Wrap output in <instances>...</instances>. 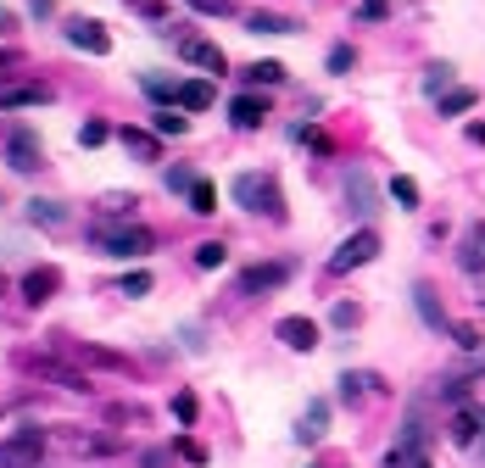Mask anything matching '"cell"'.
<instances>
[{"label": "cell", "instance_id": "cell-6", "mask_svg": "<svg viewBox=\"0 0 485 468\" xmlns=\"http://www.w3.org/2000/svg\"><path fill=\"white\" fill-rule=\"evenodd\" d=\"M290 274H296V262H284V257H279V262H256V267H246V274H240L235 290H240V295H268V290H279Z\"/></svg>", "mask_w": 485, "mask_h": 468}, {"label": "cell", "instance_id": "cell-26", "mask_svg": "<svg viewBox=\"0 0 485 468\" xmlns=\"http://www.w3.org/2000/svg\"><path fill=\"white\" fill-rule=\"evenodd\" d=\"M346 195H351V207H358V212H374V190H368V179H358V173H351Z\"/></svg>", "mask_w": 485, "mask_h": 468}, {"label": "cell", "instance_id": "cell-16", "mask_svg": "<svg viewBox=\"0 0 485 468\" xmlns=\"http://www.w3.org/2000/svg\"><path fill=\"white\" fill-rule=\"evenodd\" d=\"M212 100H218V89H212L207 79H190V84H179V107H184V112H207Z\"/></svg>", "mask_w": 485, "mask_h": 468}, {"label": "cell", "instance_id": "cell-1", "mask_svg": "<svg viewBox=\"0 0 485 468\" xmlns=\"http://www.w3.org/2000/svg\"><path fill=\"white\" fill-rule=\"evenodd\" d=\"M89 246L107 251V257H145L156 246V234L135 218H95L89 223Z\"/></svg>", "mask_w": 485, "mask_h": 468}, {"label": "cell", "instance_id": "cell-27", "mask_svg": "<svg viewBox=\"0 0 485 468\" xmlns=\"http://www.w3.org/2000/svg\"><path fill=\"white\" fill-rule=\"evenodd\" d=\"M145 95H151V100H179V84L162 79V73H145Z\"/></svg>", "mask_w": 485, "mask_h": 468}, {"label": "cell", "instance_id": "cell-41", "mask_svg": "<svg viewBox=\"0 0 485 468\" xmlns=\"http://www.w3.org/2000/svg\"><path fill=\"white\" fill-rule=\"evenodd\" d=\"M335 323L351 329V323H358V307H351V301H340V307H335Z\"/></svg>", "mask_w": 485, "mask_h": 468}, {"label": "cell", "instance_id": "cell-22", "mask_svg": "<svg viewBox=\"0 0 485 468\" xmlns=\"http://www.w3.org/2000/svg\"><path fill=\"white\" fill-rule=\"evenodd\" d=\"M28 218H34V223H45V229H61V223H68L61 201H28Z\"/></svg>", "mask_w": 485, "mask_h": 468}, {"label": "cell", "instance_id": "cell-15", "mask_svg": "<svg viewBox=\"0 0 485 468\" xmlns=\"http://www.w3.org/2000/svg\"><path fill=\"white\" fill-rule=\"evenodd\" d=\"M229 117H235V128H256V123L268 117V100L263 95H235L229 100Z\"/></svg>", "mask_w": 485, "mask_h": 468}, {"label": "cell", "instance_id": "cell-4", "mask_svg": "<svg viewBox=\"0 0 485 468\" xmlns=\"http://www.w3.org/2000/svg\"><path fill=\"white\" fill-rule=\"evenodd\" d=\"M374 257H379V234L374 229H358V234H346V240L335 246V257L323 262V267H330V274H351V267H363Z\"/></svg>", "mask_w": 485, "mask_h": 468}, {"label": "cell", "instance_id": "cell-5", "mask_svg": "<svg viewBox=\"0 0 485 468\" xmlns=\"http://www.w3.org/2000/svg\"><path fill=\"white\" fill-rule=\"evenodd\" d=\"M6 162H12V173H40V167H45L40 134L28 128V123H17V128L6 134Z\"/></svg>", "mask_w": 485, "mask_h": 468}, {"label": "cell", "instance_id": "cell-35", "mask_svg": "<svg viewBox=\"0 0 485 468\" xmlns=\"http://www.w3.org/2000/svg\"><path fill=\"white\" fill-rule=\"evenodd\" d=\"M190 6H196V12H207V17H229V12H235L229 0H190Z\"/></svg>", "mask_w": 485, "mask_h": 468}, {"label": "cell", "instance_id": "cell-31", "mask_svg": "<svg viewBox=\"0 0 485 468\" xmlns=\"http://www.w3.org/2000/svg\"><path fill=\"white\" fill-rule=\"evenodd\" d=\"M107 140H112L107 123H84V128H79V145H107Z\"/></svg>", "mask_w": 485, "mask_h": 468}, {"label": "cell", "instance_id": "cell-25", "mask_svg": "<svg viewBox=\"0 0 485 468\" xmlns=\"http://www.w3.org/2000/svg\"><path fill=\"white\" fill-rule=\"evenodd\" d=\"M251 33H296V23H290V17H274V12H256V17H251Z\"/></svg>", "mask_w": 485, "mask_h": 468}, {"label": "cell", "instance_id": "cell-40", "mask_svg": "<svg viewBox=\"0 0 485 468\" xmlns=\"http://www.w3.org/2000/svg\"><path fill=\"white\" fill-rule=\"evenodd\" d=\"M385 12H391V0H363V17H368V23H379Z\"/></svg>", "mask_w": 485, "mask_h": 468}, {"label": "cell", "instance_id": "cell-13", "mask_svg": "<svg viewBox=\"0 0 485 468\" xmlns=\"http://www.w3.org/2000/svg\"><path fill=\"white\" fill-rule=\"evenodd\" d=\"M61 351L79 357V362H89V368H112V374H128V357H117V351H107V346H73V341H61Z\"/></svg>", "mask_w": 485, "mask_h": 468}, {"label": "cell", "instance_id": "cell-12", "mask_svg": "<svg viewBox=\"0 0 485 468\" xmlns=\"http://www.w3.org/2000/svg\"><path fill=\"white\" fill-rule=\"evenodd\" d=\"M56 285H61L56 267H28V274H23V301H28V307H45V301L56 295Z\"/></svg>", "mask_w": 485, "mask_h": 468}, {"label": "cell", "instance_id": "cell-42", "mask_svg": "<svg viewBox=\"0 0 485 468\" xmlns=\"http://www.w3.org/2000/svg\"><path fill=\"white\" fill-rule=\"evenodd\" d=\"M12 28H17V17H12L6 6H0V40H6V33H12Z\"/></svg>", "mask_w": 485, "mask_h": 468}, {"label": "cell", "instance_id": "cell-33", "mask_svg": "<svg viewBox=\"0 0 485 468\" xmlns=\"http://www.w3.org/2000/svg\"><path fill=\"white\" fill-rule=\"evenodd\" d=\"M446 334H452V341H458L463 351H474V346H480V329H474V323H452Z\"/></svg>", "mask_w": 485, "mask_h": 468}, {"label": "cell", "instance_id": "cell-45", "mask_svg": "<svg viewBox=\"0 0 485 468\" xmlns=\"http://www.w3.org/2000/svg\"><path fill=\"white\" fill-rule=\"evenodd\" d=\"M469 140H474V145H485V117H480V123H469Z\"/></svg>", "mask_w": 485, "mask_h": 468}, {"label": "cell", "instance_id": "cell-20", "mask_svg": "<svg viewBox=\"0 0 485 468\" xmlns=\"http://www.w3.org/2000/svg\"><path fill=\"white\" fill-rule=\"evenodd\" d=\"M480 424H485V413L463 407L458 418H452V441H458V446H474V441H480Z\"/></svg>", "mask_w": 485, "mask_h": 468}, {"label": "cell", "instance_id": "cell-17", "mask_svg": "<svg viewBox=\"0 0 485 468\" xmlns=\"http://www.w3.org/2000/svg\"><path fill=\"white\" fill-rule=\"evenodd\" d=\"M117 140H123V151H128V156H140V162H156V156H162L156 134H145V128H123Z\"/></svg>", "mask_w": 485, "mask_h": 468}, {"label": "cell", "instance_id": "cell-10", "mask_svg": "<svg viewBox=\"0 0 485 468\" xmlns=\"http://www.w3.org/2000/svg\"><path fill=\"white\" fill-rule=\"evenodd\" d=\"M23 107H51V84H0V112Z\"/></svg>", "mask_w": 485, "mask_h": 468}, {"label": "cell", "instance_id": "cell-9", "mask_svg": "<svg viewBox=\"0 0 485 468\" xmlns=\"http://www.w3.org/2000/svg\"><path fill=\"white\" fill-rule=\"evenodd\" d=\"M68 45H79V51H89V56H107V51H112V33H107L101 23H89V17H73V23H68Z\"/></svg>", "mask_w": 485, "mask_h": 468}, {"label": "cell", "instance_id": "cell-7", "mask_svg": "<svg viewBox=\"0 0 485 468\" xmlns=\"http://www.w3.org/2000/svg\"><path fill=\"white\" fill-rule=\"evenodd\" d=\"M28 374H40V379H51V385H61V390H89V379L79 374V368H61L56 357H34V351H23L17 357Z\"/></svg>", "mask_w": 485, "mask_h": 468}, {"label": "cell", "instance_id": "cell-11", "mask_svg": "<svg viewBox=\"0 0 485 468\" xmlns=\"http://www.w3.org/2000/svg\"><path fill=\"white\" fill-rule=\"evenodd\" d=\"M274 334H279V341H284L290 351H312V346H318V323H312V318H302V313H296V318H279V323H274Z\"/></svg>", "mask_w": 485, "mask_h": 468}, {"label": "cell", "instance_id": "cell-29", "mask_svg": "<svg viewBox=\"0 0 485 468\" xmlns=\"http://www.w3.org/2000/svg\"><path fill=\"white\" fill-rule=\"evenodd\" d=\"M391 195L402 201V207H418V184H413L407 173H396V179H391Z\"/></svg>", "mask_w": 485, "mask_h": 468}, {"label": "cell", "instance_id": "cell-21", "mask_svg": "<svg viewBox=\"0 0 485 468\" xmlns=\"http://www.w3.org/2000/svg\"><path fill=\"white\" fill-rule=\"evenodd\" d=\"M474 107H480V89H446L441 95V117H463Z\"/></svg>", "mask_w": 485, "mask_h": 468}, {"label": "cell", "instance_id": "cell-30", "mask_svg": "<svg viewBox=\"0 0 485 468\" xmlns=\"http://www.w3.org/2000/svg\"><path fill=\"white\" fill-rule=\"evenodd\" d=\"M223 257H229V251H223L218 240H207V246H196V267H223Z\"/></svg>", "mask_w": 485, "mask_h": 468}, {"label": "cell", "instance_id": "cell-24", "mask_svg": "<svg viewBox=\"0 0 485 468\" xmlns=\"http://www.w3.org/2000/svg\"><path fill=\"white\" fill-rule=\"evenodd\" d=\"M190 212H201V218L218 212V190H212L207 179H196V190H190Z\"/></svg>", "mask_w": 485, "mask_h": 468}, {"label": "cell", "instance_id": "cell-38", "mask_svg": "<svg viewBox=\"0 0 485 468\" xmlns=\"http://www.w3.org/2000/svg\"><path fill=\"white\" fill-rule=\"evenodd\" d=\"M123 6H135L140 17H162V12H168V6H162V0H123Z\"/></svg>", "mask_w": 485, "mask_h": 468}, {"label": "cell", "instance_id": "cell-19", "mask_svg": "<svg viewBox=\"0 0 485 468\" xmlns=\"http://www.w3.org/2000/svg\"><path fill=\"white\" fill-rule=\"evenodd\" d=\"M413 301H418V313H424V323H430V329H452V318L441 313V301H435V290H430V285H413Z\"/></svg>", "mask_w": 485, "mask_h": 468}, {"label": "cell", "instance_id": "cell-3", "mask_svg": "<svg viewBox=\"0 0 485 468\" xmlns=\"http://www.w3.org/2000/svg\"><path fill=\"white\" fill-rule=\"evenodd\" d=\"M45 429L40 424H23V429H12L6 441H0V468H40V457H45Z\"/></svg>", "mask_w": 485, "mask_h": 468}, {"label": "cell", "instance_id": "cell-28", "mask_svg": "<svg viewBox=\"0 0 485 468\" xmlns=\"http://www.w3.org/2000/svg\"><path fill=\"white\" fill-rule=\"evenodd\" d=\"M151 123H156V134H184V123H190V117H179L173 107H162V112H156Z\"/></svg>", "mask_w": 485, "mask_h": 468}, {"label": "cell", "instance_id": "cell-34", "mask_svg": "<svg viewBox=\"0 0 485 468\" xmlns=\"http://www.w3.org/2000/svg\"><path fill=\"white\" fill-rule=\"evenodd\" d=\"M123 295H151V274H123Z\"/></svg>", "mask_w": 485, "mask_h": 468}, {"label": "cell", "instance_id": "cell-39", "mask_svg": "<svg viewBox=\"0 0 485 468\" xmlns=\"http://www.w3.org/2000/svg\"><path fill=\"white\" fill-rule=\"evenodd\" d=\"M346 67H351V45H335L330 51V73H346Z\"/></svg>", "mask_w": 485, "mask_h": 468}, {"label": "cell", "instance_id": "cell-47", "mask_svg": "<svg viewBox=\"0 0 485 468\" xmlns=\"http://www.w3.org/2000/svg\"><path fill=\"white\" fill-rule=\"evenodd\" d=\"M0 295H6V274H0Z\"/></svg>", "mask_w": 485, "mask_h": 468}, {"label": "cell", "instance_id": "cell-36", "mask_svg": "<svg viewBox=\"0 0 485 468\" xmlns=\"http://www.w3.org/2000/svg\"><path fill=\"white\" fill-rule=\"evenodd\" d=\"M363 385H374V379H363V374H346V379H340V396H346V401H358V396H363Z\"/></svg>", "mask_w": 485, "mask_h": 468}, {"label": "cell", "instance_id": "cell-2", "mask_svg": "<svg viewBox=\"0 0 485 468\" xmlns=\"http://www.w3.org/2000/svg\"><path fill=\"white\" fill-rule=\"evenodd\" d=\"M229 195L240 201L246 212H263V218H284V195H279V179L274 173H240L235 184H229Z\"/></svg>", "mask_w": 485, "mask_h": 468}, {"label": "cell", "instance_id": "cell-32", "mask_svg": "<svg viewBox=\"0 0 485 468\" xmlns=\"http://www.w3.org/2000/svg\"><path fill=\"white\" fill-rule=\"evenodd\" d=\"M173 418H179V424H196V396H190V390L173 396Z\"/></svg>", "mask_w": 485, "mask_h": 468}, {"label": "cell", "instance_id": "cell-37", "mask_svg": "<svg viewBox=\"0 0 485 468\" xmlns=\"http://www.w3.org/2000/svg\"><path fill=\"white\" fill-rule=\"evenodd\" d=\"M168 190H196V173H190V167H173V173H168Z\"/></svg>", "mask_w": 485, "mask_h": 468}, {"label": "cell", "instance_id": "cell-44", "mask_svg": "<svg viewBox=\"0 0 485 468\" xmlns=\"http://www.w3.org/2000/svg\"><path fill=\"white\" fill-rule=\"evenodd\" d=\"M145 468H168V452H145Z\"/></svg>", "mask_w": 485, "mask_h": 468}, {"label": "cell", "instance_id": "cell-43", "mask_svg": "<svg viewBox=\"0 0 485 468\" xmlns=\"http://www.w3.org/2000/svg\"><path fill=\"white\" fill-rule=\"evenodd\" d=\"M6 67H17V51H12V45H0V73H6Z\"/></svg>", "mask_w": 485, "mask_h": 468}, {"label": "cell", "instance_id": "cell-8", "mask_svg": "<svg viewBox=\"0 0 485 468\" xmlns=\"http://www.w3.org/2000/svg\"><path fill=\"white\" fill-rule=\"evenodd\" d=\"M179 56H184L190 67H201V73H229L223 51H218L212 40H201V33H184V40H179Z\"/></svg>", "mask_w": 485, "mask_h": 468}, {"label": "cell", "instance_id": "cell-23", "mask_svg": "<svg viewBox=\"0 0 485 468\" xmlns=\"http://www.w3.org/2000/svg\"><path fill=\"white\" fill-rule=\"evenodd\" d=\"M246 79H251V84H284V61H251Z\"/></svg>", "mask_w": 485, "mask_h": 468}, {"label": "cell", "instance_id": "cell-46", "mask_svg": "<svg viewBox=\"0 0 485 468\" xmlns=\"http://www.w3.org/2000/svg\"><path fill=\"white\" fill-rule=\"evenodd\" d=\"M28 12H34V17H51V0H28Z\"/></svg>", "mask_w": 485, "mask_h": 468}, {"label": "cell", "instance_id": "cell-14", "mask_svg": "<svg viewBox=\"0 0 485 468\" xmlns=\"http://www.w3.org/2000/svg\"><path fill=\"white\" fill-rule=\"evenodd\" d=\"M458 267L463 274H485V223H474L458 240Z\"/></svg>", "mask_w": 485, "mask_h": 468}, {"label": "cell", "instance_id": "cell-18", "mask_svg": "<svg viewBox=\"0 0 485 468\" xmlns=\"http://www.w3.org/2000/svg\"><path fill=\"white\" fill-rule=\"evenodd\" d=\"M323 424H330V401H312V407L302 413V424H296V441H323Z\"/></svg>", "mask_w": 485, "mask_h": 468}]
</instances>
